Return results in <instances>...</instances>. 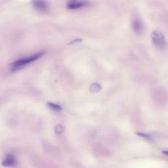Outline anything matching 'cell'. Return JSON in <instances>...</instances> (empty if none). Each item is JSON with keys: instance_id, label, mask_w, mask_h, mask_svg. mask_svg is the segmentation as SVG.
I'll return each instance as SVG.
<instances>
[{"instance_id": "6da1fadb", "label": "cell", "mask_w": 168, "mask_h": 168, "mask_svg": "<svg viewBox=\"0 0 168 168\" xmlns=\"http://www.w3.org/2000/svg\"><path fill=\"white\" fill-rule=\"evenodd\" d=\"M44 54H45V51H42L39 52V53L35 54V55H32V56H30L28 58H24L20 59V60L17 61L14 63H11L10 65V70L12 72H15L20 70V69L22 68L23 66H25V65H28V64L32 63L38 60L40 57H41Z\"/></svg>"}, {"instance_id": "7a4b0ae2", "label": "cell", "mask_w": 168, "mask_h": 168, "mask_svg": "<svg viewBox=\"0 0 168 168\" xmlns=\"http://www.w3.org/2000/svg\"><path fill=\"white\" fill-rule=\"evenodd\" d=\"M153 44L160 49H163L165 47V39L164 34L160 30H155L151 34Z\"/></svg>"}, {"instance_id": "3957f363", "label": "cell", "mask_w": 168, "mask_h": 168, "mask_svg": "<svg viewBox=\"0 0 168 168\" xmlns=\"http://www.w3.org/2000/svg\"><path fill=\"white\" fill-rule=\"evenodd\" d=\"M34 8L40 12H46L49 8V5L45 0H32Z\"/></svg>"}, {"instance_id": "277c9868", "label": "cell", "mask_w": 168, "mask_h": 168, "mask_svg": "<svg viewBox=\"0 0 168 168\" xmlns=\"http://www.w3.org/2000/svg\"><path fill=\"white\" fill-rule=\"evenodd\" d=\"M17 164V160L14 156L13 154H8L6 158L2 162L1 164L4 167H12Z\"/></svg>"}, {"instance_id": "5b68a950", "label": "cell", "mask_w": 168, "mask_h": 168, "mask_svg": "<svg viewBox=\"0 0 168 168\" xmlns=\"http://www.w3.org/2000/svg\"><path fill=\"white\" fill-rule=\"evenodd\" d=\"M132 28L135 34H141L143 31V26L141 21L138 19H135L132 22Z\"/></svg>"}, {"instance_id": "8992f818", "label": "cell", "mask_w": 168, "mask_h": 168, "mask_svg": "<svg viewBox=\"0 0 168 168\" xmlns=\"http://www.w3.org/2000/svg\"><path fill=\"white\" fill-rule=\"evenodd\" d=\"M87 2L86 1H76V3L68 4L67 7L69 9H76L82 8V7L87 6Z\"/></svg>"}, {"instance_id": "52a82bcc", "label": "cell", "mask_w": 168, "mask_h": 168, "mask_svg": "<svg viewBox=\"0 0 168 168\" xmlns=\"http://www.w3.org/2000/svg\"><path fill=\"white\" fill-rule=\"evenodd\" d=\"M101 90V86L97 83H94L90 87V91L91 93H97Z\"/></svg>"}, {"instance_id": "ba28073f", "label": "cell", "mask_w": 168, "mask_h": 168, "mask_svg": "<svg viewBox=\"0 0 168 168\" xmlns=\"http://www.w3.org/2000/svg\"><path fill=\"white\" fill-rule=\"evenodd\" d=\"M48 106L49 108H51L54 111H61L62 110V107L60 105H56V104L53 103H48Z\"/></svg>"}, {"instance_id": "9c48e42d", "label": "cell", "mask_w": 168, "mask_h": 168, "mask_svg": "<svg viewBox=\"0 0 168 168\" xmlns=\"http://www.w3.org/2000/svg\"><path fill=\"white\" fill-rule=\"evenodd\" d=\"M136 134H137V135L140 136V137L144 138V139H147L148 140H150V141H152V139L151 136L147 134V133H140V132H136Z\"/></svg>"}, {"instance_id": "30bf717a", "label": "cell", "mask_w": 168, "mask_h": 168, "mask_svg": "<svg viewBox=\"0 0 168 168\" xmlns=\"http://www.w3.org/2000/svg\"><path fill=\"white\" fill-rule=\"evenodd\" d=\"M64 130H65V127H64V126L61 125H57L55 128V132L56 133H58V134H60V133H63L64 132Z\"/></svg>"}, {"instance_id": "8fae6325", "label": "cell", "mask_w": 168, "mask_h": 168, "mask_svg": "<svg viewBox=\"0 0 168 168\" xmlns=\"http://www.w3.org/2000/svg\"><path fill=\"white\" fill-rule=\"evenodd\" d=\"M82 41V39H80V38H77V39H75L72 40V41H70V43H69L68 45H71V44H74V43H79V42H81Z\"/></svg>"}, {"instance_id": "7c38bea8", "label": "cell", "mask_w": 168, "mask_h": 168, "mask_svg": "<svg viewBox=\"0 0 168 168\" xmlns=\"http://www.w3.org/2000/svg\"><path fill=\"white\" fill-rule=\"evenodd\" d=\"M77 0H68V4H72L74 3H76Z\"/></svg>"}, {"instance_id": "4fadbf2b", "label": "cell", "mask_w": 168, "mask_h": 168, "mask_svg": "<svg viewBox=\"0 0 168 168\" xmlns=\"http://www.w3.org/2000/svg\"><path fill=\"white\" fill-rule=\"evenodd\" d=\"M162 152L164 153V154L168 156V150H164V151H162Z\"/></svg>"}]
</instances>
